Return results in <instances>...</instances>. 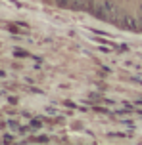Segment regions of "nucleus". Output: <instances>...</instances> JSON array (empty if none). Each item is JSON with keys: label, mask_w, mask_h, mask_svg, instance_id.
I'll list each match as a JSON object with an SVG mask.
<instances>
[{"label": "nucleus", "mask_w": 142, "mask_h": 145, "mask_svg": "<svg viewBox=\"0 0 142 145\" xmlns=\"http://www.w3.org/2000/svg\"><path fill=\"white\" fill-rule=\"evenodd\" d=\"M138 14H142V4H140V8H138Z\"/></svg>", "instance_id": "obj_5"}, {"label": "nucleus", "mask_w": 142, "mask_h": 145, "mask_svg": "<svg viewBox=\"0 0 142 145\" xmlns=\"http://www.w3.org/2000/svg\"><path fill=\"white\" fill-rule=\"evenodd\" d=\"M102 8L106 10V14H112V17L115 14H119V10H117V6H115L113 0H104V2H102Z\"/></svg>", "instance_id": "obj_2"}, {"label": "nucleus", "mask_w": 142, "mask_h": 145, "mask_svg": "<svg viewBox=\"0 0 142 145\" xmlns=\"http://www.w3.org/2000/svg\"><path fill=\"white\" fill-rule=\"evenodd\" d=\"M121 25L125 29H131V31H138V17H133V15H125L121 19Z\"/></svg>", "instance_id": "obj_1"}, {"label": "nucleus", "mask_w": 142, "mask_h": 145, "mask_svg": "<svg viewBox=\"0 0 142 145\" xmlns=\"http://www.w3.org/2000/svg\"><path fill=\"white\" fill-rule=\"evenodd\" d=\"M69 0H58V6H67Z\"/></svg>", "instance_id": "obj_3"}, {"label": "nucleus", "mask_w": 142, "mask_h": 145, "mask_svg": "<svg viewBox=\"0 0 142 145\" xmlns=\"http://www.w3.org/2000/svg\"><path fill=\"white\" fill-rule=\"evenodd\" d=\"M138 31H142V14L138 15Z\"/></svg>", "instance_id": "obj_4"}]
</instances>
